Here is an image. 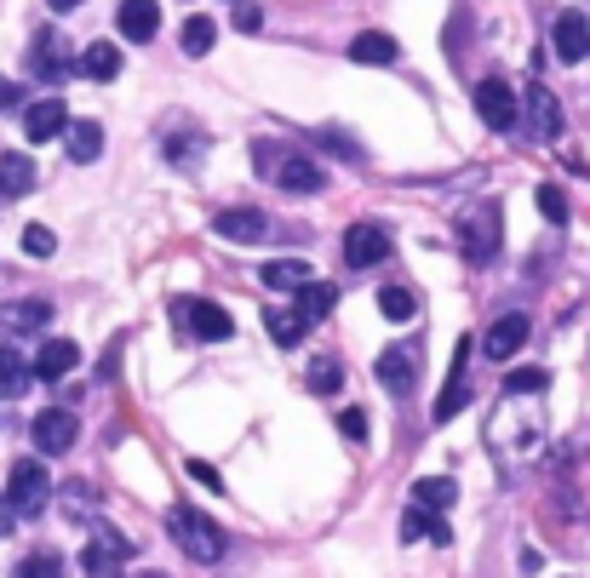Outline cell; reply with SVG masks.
Here are the masks:
<instances>
[{
	"label": "cell",
	"mask_w": 590,
	"mask_h": 578,
	"mask_svg": "<svg viewBox=\"0 0 590 578\" xmlns=\"http://www.w3.org/2000/svg\"><path fill=\"white\" fill-rule=\"evenodd\" d=\"M528 121H534V138H562V104H556V97H550V86H528Z\"/></svg>",
	"instance_id": "obj_19"
},
{
	"label": "cell",
	"mask_w": 590,
	"mask_h": 578,
	"mask_svg": "<svg viewBox=\"0 0 590 578\" xmlns=\"http://www.w3.org/2000/svg\"><path fill=\"white\" fill-rule=\"evenodd\" d=\"M339 379H344V367H339V361H315V367H310V390H321V395H333Z\"/></svg>",
	"instance_id": "obj_39"
},
{
	"label": "cell",
	"mask_w": 590,
	"mask_h": 578,
	"mask_svg": "<svg viewBox=\"0 0 590 578\" xmlns=\"http://www.w3.org/2000/svg\"><path fill=\"white\" fill-rule=\"evenodd\" d=\"M413 379H418V350H413V344H390V350L379 355V384H384L390 395H407Z\"/></svg>",
	"instance_id": "obj_15"
},
{
	"label": "cell",
	"mask_w": 590,
	"mask_h": 578,
	"mask_svg": "<svg viewBox=\"0 0 590 578\" xmlns=\"http://www.w3.org/2000/svg\"><path fill=\"white\" fill-rule=\"evenodd\" d=\"M12 578H63V561L58 556H23L12 567Z\"/></svg>",
	"instance_id": "obj_35"
},
{
	"label": "cell",
	"mask_w": 590,
	"mask_h": 578,
	"mask_svg": "<svg viewBox=\"0 0 590 578\" xmlns=\"http://www.w3.org/2000/svg\"><path fill=\"white\" fill-rule=\"evenodd\" d=\"M487 441H494V453L510 441V464H528L534 453H539V401L528 406V419H516V395L505 390V406H499V419H494V430H487Z\"/></svg>",
	"instance_id": "obj_3"
},
{
	"label": "cell",
	"mask_w": 590,
	"mask_h": 578,
	"mask_svg": "<svg viewBox=\"0 0 590 578\" xmlns=\"http://www.w3.org/2000/svg\"><path fill=\"white\" fill-rule=\"evenodd\" d=\"M476 110H482V121L494 126V132H510V126L521 121L516 92H510L505 81H482V86H476Z\"/></svg>",
	"instance_id": "obj_14"
},
{
	"label": "cell",
	"mask_w": 590,
	"mask_h": 578,
	"mask_svg": "<svg viewBox=\"0 0 590 578\" xmlns=\"http://www.w3.org/2000/svg\"><path fill=\"white\" fill-rule=\"evenodd\" d=\"M304 327H310V316L304 310H265V332L276 338L281 350H292L304 338Z\"/></svg>",
	"instance_id": "obj_28"
},
{
	"label": "cell",
	"mask_w": 590,
	"mask_h": 578,
	"mask_svg": "<svg viewBox=\"0 0 590 578\" xmlns=\"http://www.w3.org/2000/svg\"><path fill=\"white\" fill-rule=\"evenodd\" d=\"M213 229L224 235V241H236V247H258L270 235V213H258V207H229L213 218Z\"/></svg>",
	"instance_id": "obj_12"
},
{
	"label": "cell",
	"mask_w": 590,
	"mask_h": 578,
	"mask_svg": "<svg viewBox=\"0 0 590 578\" xmlns=\"http://www.w3.org/2000/svg\"><path fill=\"white\" fill-rule=\"evenodd\" d=\"M29 189H35V161L7 149L0 155V195H29Z\"/></svg>",
	"instance_id": "obj_25"
},
{
	"label": "cell",
	"mask_w": 590,
	"mask_h": 578,
	"mask_svg": "<svg viewBox=\"0 0 590 578\" xmlns=\"http://www.w3.org/2000/svg\"><path fill=\"white\" fill-rule=\"evenodd\" d=\"M126 556H133V544H126L110 522H97V533L86 538V556H81V561H86V572H92V578H121L115 567H121Z\"/></svg>",
	"instance_id": "obj_8"
},
{
	"label": "cell",
	"mask_w": 590,
	"mask_h": 578,
	"mask_svg": "<svg viewBox=\"0 0 590 578\" xmlns=\"http://www.w3.org/2000/svg\"><path fill=\"white\" fill-rule=\"evenodd\" d=\"M379 310H384V321H396V327H402V321L418 316V298H413L407 287H384V292H379Z\"/></svg>",
	"instance_id": "obj_34"
},
{
	"label": "cell",
	"mask_w": 590,
	"mask_h": 578,
	"mask_svg": "<svg viewBox=\"0 0 590 578\" xmlns=\"http://www.w3.org/2000/svg\"><path fill=\"white\" fill-rule=\"evenodd\" d=\"M499 200H470L465 213H458V252L470 264H494L499 247H505V229H499Z\"/></svg>",
	"instance_id": "obj_1"
},
{
	"label": "cell",
	"mask_w": 590,
	"mask_h": 578,
	"mask_svg": "<svg viewBox=\"0 0 590 578\" xmlns=\"http://www.w3.org/2000/svg\"><path fill=\"white\" fill-rule=\"evenodd\" d=\"M58 509H63L70 522H97V493H92L86 482H70V487L58 493Z\"/></svg>",
	"instance_id": "obj_31"
},
{
	"label": "cell",
	"mask_w": 590,
	"mask_h": 578,
	"mask_svg": "<svg viewBox=\"0 0 590 578\" xmlns=\"http://www.w3.org/2000/svg\"><path fill=\"white\" fill-rule=\"evenodd\" d=\"M333 303H339V287H333V281H315V276H310V281L299 287V310H304L310 321L333 316Z\"/></svg>",
	"instance_id": "obj_29"
},
{
	"label": "cell",
	"mask_w": 590,
	"mask_h": 578,
	"mask_svg": "<svg viewBox=\"0 0 590 578\" xmlns=\"http://www.w3.org/2000/svg\"><path fill=\"white\" fill-rule=\"evenodd\" d=\"M75 367H81V350L70 344V338H46L41 355H35V372H41V379H70Z\"/></svg>",
	"instance_id": "obj_20"
},
{
	"label": "cell",
	"mask_w": 590,
	"mask_h": 578,
	"mask_svg": "<svg viewBox=\"0 0 590 578\" xmlns=\"http://www.w3.org/2000/svg\"><path fill=\"white\" fill-rule=\"evenodd\" d=\"M350 58H355V63H368V70H384V63H396V58H402V47L390 41V35H379V29H362V35L350 41Z\"/></svg>",
	"instance_id": "obj_21"
},
{
	"label": "cell",
	"mask_w": 590,
	"mask_h": 578,
	"mask_svg": "<svg viewBox=\"0 0 590 578\" xmlns=\"http://www.w3.org/2000/svg\"><path fill=\"white\" fill-rule=\"evenodd\" d=\"M23 252H29V258H52V252H58V235H52L46 224H29V229H23Z\"/></svg>",
	"instance_id": "obj_36"
},
{
	"label": "cell",
	"mask_w": 590,
	"mask_h": 578,
	"mask_svg": "<svg viewBox=\"0 0 590 578\" xmlns=\"http://www.w3.org/2000/svg\"><path fill=\"white\" fill-rule=\"evenodd\" d=\"M7 493L18 504V516H41L46 498H52V475L41 469V458H18L12 475H7Z\"/></svg>",
	"instance_id": "obj_6"
},
{
	"label": "cell",
	"mask_w": 590,
	"mask_h": 578,
	"mask_svg": "<svg viewBox=\"0 0 590 578\" xmlns=\"http://www.w3.org/2000/svg\"><path fill=\"white\" fill-rule=\"evenodd\" d=\"M534 200H539V213H545L550 224H568V195L556 189V184H539V195H534Z\"/></svg>",
	"instance_id": "obj_37"
},
{
	"label": "cell",
	"mask_w": 590,
	"mask_h": 578,
	"mask_svg": "<svg viewBox=\"0 0 590 578\" xmlns=\"http://www.w3.org/2000/svg\"><path fill=\"white\" fill-rule=\"evenodd\" d=\"M58 132H70V104L63 97H35V104H23V138L29 144H46Z\"/></svg>",
	"instance_id": "obj_10"
},
{
	"label": "cell",
	"mask_w": 590,
	"mask_h": 578,
	"mask_svg": "<svg viewBox=\"0 0 590 578\" xmlns=\"http://www.w3.org/2000/svg\"><path fill=\"white\" fill-rule=\"evenodd\" d=\"M545 372L539 367H521V372H510V379H505V390H516V395H545Z\"/></svg>",
	"instance_id": "obj_38"
},
{
	"label": "cell",
	"mask_w": 590,
	"mask_h": 578,
	"mask_svg": "<svg viewBox=\"0 0 590 578\" xmlns=\"http://www.w3.org/2000/svg\"><path fill=\"white\" fill-rule=\"evenodd\" d=\"M236 29H247V35H258V29H265V12H258V7H247V0H241V7H236Z\"/></svg>",
	"instance_id": "obj_41"
},
{
	"label": "cell",
	"mask_w": 590,
	"mask_h": 578,
	"mask_svg": "<svg viewBox=\"0 0 590 578\" xmlns=\"http://www.w3.org/2000/svg\"><path fill=\"white\" fill-rule=\"evenodd\" d=\"M550 41H556V58H562V63H584L590 58V23L579 12H562L556 29H550Z\"/></svg>",
	"instance_id": "obj_18"
},
{
	"label": "cell",
	"mask_w": 590,
	"mask_h": 578,
	"mask_svg": "<svg viewBox=\"0 0 590 578\" xmlns=\"http://www.w3.org/2000/svg\"><path fill=\"white\" fill-rule=\"evenodd\" d=\"M258 281H265L270 292H299V287L310 281V264H299V258H270L265 269H258Z\"/></svg>",
	"instance_id": "obj_23"
},
{
	"label": "cell",
	"mask_w": 590,
	"mask_h": 578,
	"mask_svg": "<svg viewBox=\"0 0 590 578\" xmlns=\"http://www.w3.org/2000/svg\"><path fill=\"white\" fill-rule=\"evenodd\" d=\"M339 430H344L350 441H368V419H362V413H344V419H339Z\"/></svg>",
	"instance_id": "obj_43"
},
{
	"label": "cell",
	"mask_w": 590,
	"mask_h": 578,
	"mask_svg": "<svg viewBox=\"0 0 590 578\" xmlns=\"http://www.w3.org/2000/svg\"><path fill=\"white\" fill-rule=\"evenodd\" d=\"M18 527V504H12V493H0V538H7Z\"/></svg>",
	"instance_id": "obj_42"
},
{
	"label": "cell",
	"mask_w": 590,
	"mask_h": 578,
	"mask_svg": "<svg viewBox=\"0 0 590 578\" xmlns=\"http://www.w3.org/2000/svg\"><path fill=\"white\" fill-rule=\"evenodd\" d=\"M453 498H458V482H453V475H418V482H413V504L447 509Z\"/></svg>",
	"instance_id": "obj_30"
},
{
	"label": "cell",
	"mask_w": 590,
	"mask_h": 578,
	"mask_svg": "<svg viewBox=\"0 0 590 578\" xmlns=\"http://www.w3.org/2000/svg\"><path fill=\"white\" fill-rule=\"evenodd\" d=\"M115 23H121V35L138 41V47L155 41V35H161V0H121Z\"/></svg>",
	"instance_id": "obj_17"
},
{
	"label": "cell",
	"mask_w": 590,
	"mask_h": 578,
	"mask_svg": "<svg viewBox=\"0 0 590 578\" xmlns=\"http://www.w3.org/2000/svg\"><path fill=\"white\" fill-rule=\"evenodd\" d=\"M29 379H35V367H29L12 344H0V401H18L29 390Z\"/></svg>",
	"instance_id": "obj_22"
},
{
	"label": "cell",
	"mask_w": 590,
	"mask_h": 578,
	"mask_svg": "<svg viewBox=\"0 0 590 578\" xmlns=\"http://www.w3.org/2000/svg\"><path fill=\"white\" fill-rule=\"evenodd\" d=\"M470 406V338H458V350H453V372H447V390L436 395V406H431V419L436 424H447V419H458Z\"/></svg>",
	"instance_id": "obj_7"
},
{
	"label": "cell",
	"mask_w": 590,
	"mask_h": 578,
	"mask_svg": "<svg viewBox=\"0 0 590 578\" xmlns=\"http://www.w3.org/2000/svg\"><path fill=\"white\" fill-rule=\"evenodd\" d=\"M81 441V424H75V413H63V406H46V413L35 419V447L46 453V458H63Z\"/></svg>",
	"instance_id": "obj_11"
},
{
	"label": "cell",
	"mask_w": 590,
	"mask_h": 578,
	"mask_svg": "<svg viewBox=\"0 0 590 578\" xmlns=\"http://www.w3.org/2000/svg\"><path fill=\"white\" fill-rule=\"evenodd\" d=\"M46 7H52V12H75V7H81V0H46Z\"/></svg>",
	"instance_id": "obj_45"
},
{
	"label": "cell",
	"mask_w": 590,
	"mask_h": 578,
	"mask_svg": "<svg viewBox=\"0 0 590 578\" xmlns=\"http://www.w3.org/2000/svg\"><path fill=\"white\" fill-rule=\"evenodd\" d=\"M52 327V303L46 298H7L0 303V332L7 338H29Z\"/></svg>",
	"instance_id": "obj_9"
},
{
	"label": "cell",
	"mask_w": 590,
	"mask_h": 578,
	"mask_svg": "<svg viewBox=\"0 0 590 578\" xmlns=\"http://www.w3.org/2000/svg\"><path fill=\"white\" fill-rule=\"evenodd\" d=\"M184 475H195V482H201L207 493H224V475H218L213 464H201V458H189V469H184Z\"/></svg>",
	"instance_id": "obj_40"
},
{
	"label": "cell",
	"mask_w": 590,
	"mask_h": 578,
	"mask_svg": "<svg viewBox=\"0 0 590 578\" xmlns=\"http://www.w3.org/2000/svg\"><path fill=\"white\" fill-rule=\"evenodd\" d=\"M258 173H265L270 184H281V189H292V195L327 189V173H321L310 155H299V149H270V144H258Z\"/></svg>",
	"instance_id": "obj_2"
},
{
	"label": "cell",
	"mask_w": 590,
	"mask_h": 578,
	"mask_svg": "<svg viewBox=\"0 0 590 578\" xmlns=\"http://www.w3.org/2000/svg\"><path fill=\"white\" fill-rule=\"evenodd\" d=\"M384 252H390V235L379 224H350L344 229V264L350 269H373V264H384Z\"/></svg>",
	"instance_id": "obj_13"
},
{
	"label": "cell",
	"mask_w": 590,
	"mask_h": 578,
	"mask_svg": "<svg viewBox=\"0 0 590 578\" xmlns=\"http://www.w3.org/2000/svg\"><path fill=\"white\" fill-rule=\"evenodd\" d=\"M29 70H35L41 81H63V75H70V63H63L58 35H41V41H35V63H29Z\"/></svg>",
	"instance_id": "obj_32"
},
{
	"label": "cell",
	"mask_w": 590,
	"mask_h": 578,
	"mask_svg": "<svg viewBox=\"0 0 590 578\" xmlns=\"http://www.w3.org/2000/svg\"><path fill=\"white\" fill-rule=\"evenodd\" d=\"M75 70H81L86 81H115V75H121V52H115L110 41H92V47L81 52Z\"/></svg>",
	"instance_id": "obj_27"
},
{
	"label": "cell",
	"mask_w": 590,
	"mask_h": 578,
	"mask_svg": "<svg viewBox=\"0 0 590 578\" xmlns=\"http://www.w3.org/2000/svg\"><path fill=\"white\" fill-rule=\"evenodd\" d=\"M12 104H23V86L0 75V110H12Z\"/></svg>",
	"instance_id": "obj_44"
},
{
	"label": "cell",
	"mask_w": 590,
	"mask_h": 578,
	"mask_svg": "<svg viewBox=\"0 0 590 578\" xmlns=\"http://www.w3.org/2000/svg\"><path fill=\"white\" fill-rule=\"evenodd\" d=\"M178 41H184L189 58H201V52H213V41H218V23L195 12V18H184V35H178Z\"/></svg>",
	"instance_id": "obj_33"
},
{
	"label": "cell",
	"mask_w": 590,
	"mask_h": 578,
	"mask_svg": "<svg viewBox=\"0 0 590 578\" xmlns=\"http://www.w3.org/2000/svg\"><path fill=\"white\" fill-rule=\"evenodd\" d=\"M173 321H178V332L201 338V344H224V338H236V321H229V310H218L213 298H178Z\"/></svg>",
	"instance_id": "obj_5"
},
{
	"label": "cell",
	"mask_w": 590,
	"mask_h": 578,
	"mask_svg": "<svg viewBox=\"0 0 590 578\" xmlns=\"http://www.w3.org/2000/svg\"><path fill=\"white\" fill-rule=\"evenodd\" d=\"M173 538H178V550H184L189 561H201V567H218L224 550H229L224 527L207 522V516H195V509H173Z\"/></svg>",
	"instance_id": "obj_4"
},
{
	"label": "cell",
	"mask_w": 590,
	"mask_h": 578,
	"mask_svg": "<svg viewBox=\"0 0 590 578\" xmlns=\"http://www.w3.org/2000/svg\"><path fill=\"white\" fill-rule=\"evenodd\" d=\"M63 138H70V161H81V166H92L97 155H104V126L97 121H70Z\"/></svg>",
	"instance_id": "obj_24"
},
{
	"label": "cell",
	"mask_w": 590,
	"mask_h": 578,
	"mask_svg": "<svg viewBox=\"0 0 590 578\" xmlns=\"http://www.w3.org/2000/svg\"><path fill=\"white\" fill-rule=\"evenodd\" d=\"M402 538H407V544H413V538H436V544H447L453 533L442 527V516H436L431 504H407V516H402Z\"/></svg>",
	"instance_id": "obj_26"
},
{
	"label": "cell",
	"mask_w": 590,
	"mask_h": 578,
	"mask_svg": "<svg viewBox=\"0 0 590 578\" xmlns=\"http://www.w3.org/2000/svg\"><path fill=\"white\" fill-rule=\"evenodd\" d=\"M528 332H534V321H528V316H499L494 327H487V338H482V355L510 361L521 344H528Z\"/></svg>",
	"instance_id": "obj_16"
}]
</instances>
